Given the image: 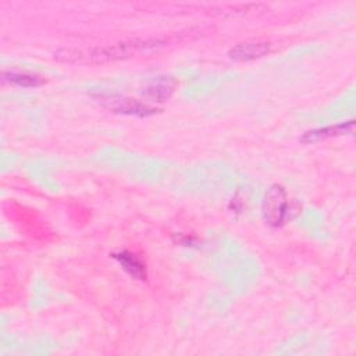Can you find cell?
I'll return each instance as SVG.
<instances>
[{"label":"cell","mask_w":356,"mask_h":356,"mask_svg":"<svg viewBox=\"0 0 356 356\" xmlns=\"http://www.w3.org/2000/svg\"><path fill=\"white\" fill-rule=\"evenodd\" d=\"M163 46L161 40H132L118 44H111L107 47H93V49H64L54 53V57L65 63H103L110 60L125 58L143 51H152Z\"/></svg>","instance_id":"cell-1"},{"label":"cell","mask_w":356,"mask_h":356,"mask_svg":"<svg viewBox=\"0 0 356 356\" xmlns=\"http://www.w3.org/2000/svg\"><path fill=\"white\" fill-rule=\"evenodd\" d=\"M288 197L281 185H273L266 192L263 200V217L271 227H280L288 217Z\"/></svg>","instance_id":"cell-2"},{"label":"cell","mask_w":356,"mask_h":356,"mask_svg":"<svg viewBox=\"0 0 356 356\" xmlns=\"http://www.w3.org/2000/svg\"><path fill=\"white\" fill-rule=\"evenodd\" d=\"M96 99L106 108L120 114L147 117L157 111V108L153 106H149L146 103H140L139 100L120 96V95H99L96 96Z\"/></svg>","instance_id":"cell-3"},{"label":"cell","mask_w":356,"mask_h":356,"mask_svg":"<svg viewBox=\"0 0 356 356\" xmlns=\"http://www.w3.org/2000/svg\"><path fill=\"white\" fill-rule=\"evenodd\" d=\"M270 50V44L266 42H248L239 43L232 47L228 56L235 61H249L254 58H260L267 54Z\"/></svg>","instance_id":"cell-4"},{"label":"cell","mask_w":356,"mask_h":356,"mask_svg":"<svg viewBox=\"0 0 356 356\" xmlns=\"http://www.w3.org/2000/svg\"><path fill=\"white\" fill-rule=\"evenodd\" d=\"M175 89V81L171 76H157L152 79L143 89V96L153 102L167 100Z\"/></svg>","instance_id":"cell-5"},{"label":"cell","mask_w":356,"mask_h":356,"mask_svg":"<svg viewBox=\"0 0 356 356\" xmlns=\"http://www.w3.org/2000/svg\"><path fill=\"white\" fill-rule=\"evenodd\" d=\"M353 127H355V122L348 121V122H341V124H337V125H330V127H324V128L312 129V131H307L302 136V142L310 143V142L324 140V139L334 138V136H342V135H346V134H352Z\"/></svg>","instance_id":"cell-6"},{"label":"cell","mask_w":356,"mask_h":356,"mask_svg":"<svg viewBox=\"0 0 356 356\" xmlns=\"http://www.w3.org/2000/svg\"><path fill=\"white\" fill-rule=\"evenodd\" d=\"M113 259L118 261V264L134 278L145 280L146 278V264L142 261L139 256L131 253L128 250H120L111 254Z\"/></svg>","instance_id":"cell-7"},{"label":"cell","mask_w":356,"mask_h":356,"mask_svg":"<svg viewBox=\"0 0 356 356\" xmlns=\"http://www.w3.org/2000/svg\"><path fill=\"white\" fill-rule=\"evenodd\" d=\"M3 79L17 85V86H24V88H29V86H38L40 85L43 81L36 76V75H31V74H21V72H4L3 74Z\"/></svg>","instance_id":"cell-8"}]
</instances>
